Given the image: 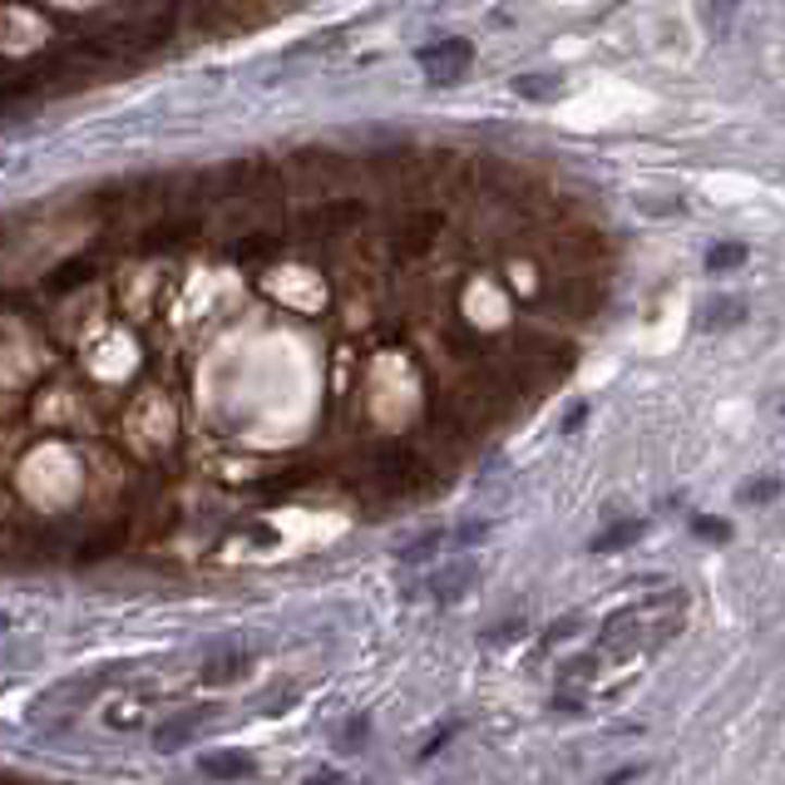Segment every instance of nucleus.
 <instances>
[{
    "label": "nucleus",
    "mask_w": 785,
    "mask_h": 785,
    "mask_svg": "<svg viewBox=\"0 0 785 785\" xmlns=\"http://www.w3.org/2000/svg\"><path fill=\"white\" fill-rule=\"evenodd\" d=\"M440 237H445V213L440 208H415V213H406L396 223L390 248H396L400 262H420V258H431Z\"/></svg>",
    "instance_id": "f257e3e1"
},
{
    "label": "nucleus",
    "mask_w": 785,
    "mask_h": 785,
    "mask_svg": "<svg viewBox=\"0 0 785 785\" xmlns=\"http://www.w3.org/2000/svg\"><path fill=\"white\" fill-rule=\"evenodd\" d=\"M470 60H474V45L460 40V35H445V40L420 50V70H425L431 85H454V79L470 70Z\"/></svg>",
    "instance_id": "f03ea898"
},
{
    "label": "nucleus",
    "mask_w": 785,
    "mask_h": 785,
    "mask_svg": "<svg viewBox=\"0 0 785 785\" xmlns=\"http://www.w3.org/2000/svg\"><path fill=\"white\" fill-rule=\"evenodd\" d=\"M742 322H746L742 297H717L707 312H701V326H707V332H732V326H742Z\"/></svg>",
    "instance_id": "7ed1b4c3"
},
{
    "label": "nucleus",
    "mask_w": 785,
    "mask_h": 785,
    "mask_svg": "<svg viewBox=\"0 0 785 785\" xmlns=\"http://www.w3.org/2000/svg\"><path fill=\"white\" fill-rule=\"evenodd\" d=\"M144 717H149V697H134V701L109 707L104 711V726H114V732H134V726H144Z\"/></svg>",
    "instance_id": "20e7f679"
},
{
    "label": "nucleus",
    "mask_w": 785,
    "mask_h": 785,
    "mask_svg": "<svg viewBox=\"0 0 785 785\" xmlns=\"http://www.w3.org/2000/svg\"><path fill=\"white\" fill-rule=\"evenodd\" d=\"M356 217H366V203L346 198V203H326L322 213H316V223H322V233H341V227H351Z\"/></svg>",
    "instance_id": "39448f33"
},
{
    "label": "nucleus",
    "mask_w": 785,
    "mask_h": 785,
    "mask_svg": "<svg viewBox=\"0 0 785 785\" xmlns=\"http://www.w3.org/2000/svg\"><path fill=\"white\" fill-rule=\"evenodd\" d=\"M95 277V262H85V258H75L70 267H54L50 272V282H45V291H75L79 282H89Z\"/></svg>",
    "instance_id": "423d86ee"
},
{
    "label": "nucleus",
    "mask_w": 785,
    "mask_h": 785,
    "mask_svg": "<svg viewBox=\"0 0 785 785\" xmlns=\"http://www.w3.org/2000/svg\"><path fill=\"white\" fill-rule=\"evenodd\" d=\"M188 233H194V227H188L184 217H163L159 227H149V233H144V248H173V242H184Z\"/></svg>",
    "instance_id": "0eeeda50"
},
{
    "label": "nucleus",
    "mask_w": 785,
    "mask_h": 785,
    "mask_svg": "<svg viewBox=\"0 0 785 785\" xmlns=\"http://www.w3.org/2000/svg\"><path fill=\"white\" fill-rule=\"evenodd\" d=\"M559 89H563L559 75H519L514 79V95L519 99H553Z\"/></svg>",
    "instance_id": "6e6552de"
},
{
    "label": "nucleus",
    "mask_w": 785,
    "mask_h": 785,
    "mask_svg": "<svg viewBox=\"0 0 785 785\" xmlns=\"http://www.w3.org/2000/svg\"><path fill=\"white\" fill-rule=\"evenodd\" d=\"M746 262V248L742 242H717V248L707 252V272H736Z\"/></svg>",
    "instance_id": "1a4fd4ad"
},
{
    "label": "nucleus",
    "mask_w": 785,
    "mask_h": 785,
    "mask_svg": "<svg viewBox=\"0 0 785 785\" xmlns=\"http://www.w3.org/2000/svg\"><path fill=\"white\" fill-rule=\"evenodd\" d=\"M242 668H252V657H217V662L203 668V682H237Z\"/></svg>",
    "instance_id": "9d476101"
},
{
    "label": "nucleus",
    "mask_w": 785,
    "mask_h": 785,
    "mask_svg": "<svg viewBox=\"0 0 785 785\" xmlns=\"http://www.w3.org/2000/svg\"><path fill=\"white\" fill-rule=\"evenodd\" d=\"M701 15H707V30L726 35L732 30V15H736V0H701Z\"/></svg>",
    "instance_id": "9b49d317"
},
{
    "label": "nucleus",
    "mask_w": 785,
    "mask_h": 785,
    "mask_svg": "<svg viewBox=\"0 0 785 785\" xmlns=\"http://www.w3.org/2000/svg\"><path fill=\"white\" fill-rule=\"evenodd\" d=\"M643 534V524H618V528H608L602 538H593V553H613V549H627L633 538Z\"/></svg>",
    "instance_id": "f8f14e48"
},
{
    "label": "nucleus",
    "mask_w": 785,
    "mask_h": 785,
    "mask_svg": "<svg viewBox=\"0 0 785 785\" xmlns=\"http://www.w3.org/2000/svg\"><path fill=\"white\" fill-rule=\"evenodd\" d=\"M203 771L208 775H223V781H227V775H248L252 761H248V756H203Z\"/></svg>",
    "instance_id": "ddd939ff"
},
{
    "label": "nucleus",
    "mask_w": 785,
    "mask_h": 785,
    "mask_svg": "<svg viewBox=\"0 0 785 785\" xmlns=\"http://www.w3.org/2000/svg\"><path fill=\"white\" fill-rule=\"evenodd\" d=\"M691 534H697V538H711V544H726V538H732V524H726V519L697 514V519H691Z\"/></svg>",
    "instance_id": "4468645a"
},
{
    "label": "nucleus",
    "mask_w": 785,
    "mask_h": 785,
    "mask_svg": "<svg viewBox=\"0 0 785 785\" xmlns=\"http://www.w3.org/2000/svg\"><path fill=\"white\" fill-rule=\"evenodd\" d=\"M237 258L242 262H267L272 258V237H248V242H237Z\"/></svg>",
    "instance_id": "2eb2a0df"
},
{
    "label": "nucleus",
    "mask_w": 785,
    "mask_h": 785,
    "mask_svg": "<svg viewBox=\"0 0 785 785\" xmlns=\"http://www.w3.org/2000/svg\"><path fill=\"white\" fill-rule=\"evenodd\" d=\"M440 538H445V534H425V538H420V544H406V549H400V559H406V563H415V559H431V553L440 549Z\"/></svg>",
    "instance_id": "dca6fc26"
},
{
    "label": "nucleus",
    "mask_w": 785,
    "mask_h": 785,
    "mask_svg": "<svg viewBox=\"0 0 785 785\" xmlns=\"http://www.w3.org/2000/svg\"><path fill=\"white\" fill-rule=\"evenodd\" d=\"M775 489H781L775 479H761V485H746V489H742V499H746V504H765V499H771Z\"/></svg>",
    "instance_id": "f3484780"
},
{
    "label": "nucleus",
    "mask_w": 785,
    "mask_h": 785,
    "mask_svg": "<svg viewBox=\"0 0 785 785\" xmlns=\"http://www.w3.org/2000/svg\"><path fill=\"white\" fill-rule=\"evenodd\" d=\"M312 785H346L341 775H312Z\"/></svg>",
    "instance_id": "a211bd4d"
},
{
    "label": "nucleus",
    "mask_w": 785,
    "mask_h": 785,
    "mask_svg": "<svg viewBox=\"0 0 785 785\" xmlns=\"http://www.w3.org/2000/svg\"><path fill=\"white\" fill-rule=\"evenodd\" d=\"M771 410H775V415H781V420H785V390H781V396H775V400H771Z\"/></svg>",
    "instance_id": "6ab92c4d"
},
{
    "label": "nucleus",
    "mask_w": 785,
    "mask_h": 785,
    "mask_svg": "<svg viewBox=\"0 0 785 785\" xmlns=\"http://www.w3.org/2000/svg\"><path fill=\"white\" fill-rule=\"evenodd\" d=\"M5 627H11V618H5V613H0V633H5Z\"/></svg>",
    "instance_id": "aec40b11"
}]
</instances>
